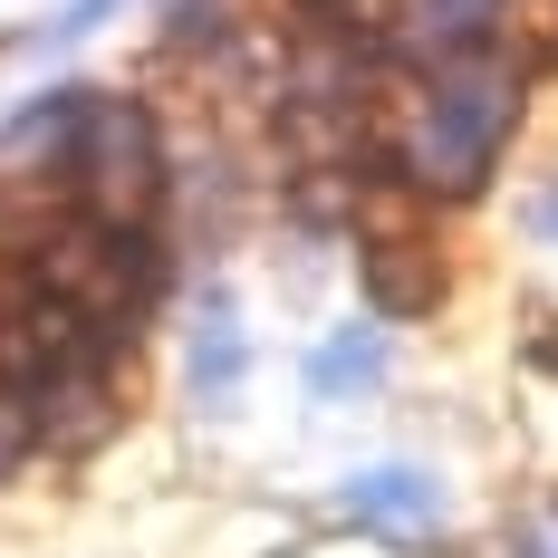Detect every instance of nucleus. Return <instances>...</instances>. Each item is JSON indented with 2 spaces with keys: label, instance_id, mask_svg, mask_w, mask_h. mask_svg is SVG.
Instances as JSON below:
<instances>
[{
  "label": "nucleus",
  "instance_id": "f257e3e1",
  "mask_svg": "<svg viewBox=\"0 0 558 558\" xmlns=\"http://www.w3.org/2000/svg\"><path fill=\"white\" fill-rule=\"evenodd\" d=\"M58 173H68V193H77L97 222H145V213H155V193H165L155 116L135 107V97L87 87V107H77L68 145H58Z\"/></svg>",
  "mask_w": 558,
  "mask_h": 558
},
{
  "label": "nucleus",
  "instance_id": "f03ea898",
  "mask_svg": "<svg viewBox=\"0 0 558 558\" xmlns=\"http://www.w3.org/2000/svg\"><path fill=\"white\" fill-rule=\"evenodd\" d=\"M510 107H520V87H510L501 68H452V77H434L424 87V116H414V145H404L414 183L472 193L492 173V145L510 135Z\"/></svg>",
  "mask_w": 558,
  "mask_h": 558
},
{
  "label": "nucleus",
  "instance_id": "7ed1b4c3",
  "mask_svg": "<svg viewBox=\"0 0 558 558\" xmlns=\"http://www.w3.org/2000/svg\"><path fill=\"white\" fill-rule=\"evenodd\" d=\"M347 520H366V530H434L444 520V482L434 472H404V462L356 472L347 482Z\"/></svg>",
  "mask_w": 558,
  "mask_h": 558
},
{
  "label": "nucleus",
  "instance_id": "20e7f679",
  "mask_svg": "<svg viewBox=\"0 0 558 558\" xmlns=\"http://www.w3.org/2000/svg\"><path fill=\"white\" fill-rule=\"evenodd\" d=\"M386 376V347L376 328H337L318 356H308V395H347V386H376Z\"/></svg>",
  "mask_w": 558,
  "mask_h": 558
},
{
  "label": "nucleus",
  "instance_id": "39448f33",
  "mask_svg": "<svg viewBox=\"0 0 558 558\" xmlns=\"http://www.w3.org/2000/svg\"><path fill=\"white\" fill-rule=\"evenodd\" d=\"M501 0H414V49H482Z\"/></svg>",
  "mask_w": 558,
  "mask_h": 558
},
{
  "label": "nucleus",
  "instance_id": "423d86ee",
  "mask_svg": "<svg viewBox=\"0 0 558 558\" xmlns=\"http://www.w3.org/2000/svg\"><path fill=\"white\" fill-rule=\"evenodd\" d=\"M193 386H203V404H231V386H241V328H231V308H213V328L193 347Z\"/></svg>",
  "mask_w": 558,
  "mask_h": 558
},
{
  "label": "nucleus",
  "instance_id": "0eeeda50",
  "mask_svg": "<svg viewBox=\"0 0 558 558\" xmlns=\"http://www.w3.org/2000/svg\"><path fill=\"white\" fill-rule=\"evenodd\" d=\"M107 10H116V0H68V20H58V39H77V29H97Z\"/></svg>",
  "mask_w": 558,
  "mask_h": 558
},
{
  "label": "nucleus",
  "instance_id": "6e6552de",
  "mask_svg": "<svg viewBox=\"0 0 558 558\" xmlns=\"http://www.w3.org/2000/svg\"><path fill=\"white\" fill-rule=\"evenodd\" d=\"M530 222H539V241H558V193L539 203V213H530Z\"/></svg>",
  "mask_w": 558,
  "mask_h": 558
}]
</instances>
